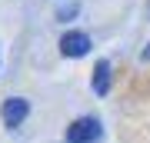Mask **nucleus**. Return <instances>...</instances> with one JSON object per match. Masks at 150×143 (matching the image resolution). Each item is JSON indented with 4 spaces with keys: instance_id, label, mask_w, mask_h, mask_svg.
<instances>
[{
    "instance_id": "1",
    "label": "nucleus",
    "mask_w": 150,
    "mask_h": 143,
    "mask_svg": "<svg viewBox=\"0 0 150 143\" xmlns=\"http://www.w3.org/2000/svg\"><path fill=\"white\" fill-rule=\"evenodd\" d=\"M97 137H100V120H97V117L74 120L67 127V143H93Z\"/></svg>"
},
{
    "instance_id": "2",
    "label": "nucleus",
    "mask_w": 150,
    "mask_h": 143,
    "mask_svg": "<svg viewBox=\"0 0 150 143\" xmlns=\"http://www.w3.org/2000/svg\"><path fill=\"white\" fill-rule=\"evenodd\" d=\"M60 53L64 57H83V53H90V37L83 30H67L60 37Z\"/></svg>"
},
{
    "instance_id": "3",
    "label": "nucleus",
    "mask_w": 150,
    "mask_h": 143,
    "mask_svg": "<svg viewBox=\"0 0 150 143\" xmlns=\"http://www.w3.org/2000/svg\"><path fill=\"white\" fill-rule=\"evenodd\" d=\"M27 113H30V103L23 100V97L4 100V123H7V127H20V123L27 120Z\"/></svg>"
},
{
    "instance_id": "4",
    "label": "nucleus",
    "mask_w": 150,
    "mask_h": 143,
    "mask_svg": "<svg viewBox=\"0 0 150 143\" xmlns=\"http://www.w3.org/2000/svg\"><path fill=\"white\" fill-rule=\"evenodd\" d=\"M110 60H97V67H93V93H110Z\"/></svg>"
},
{
    "instance_id": "5",
    "label": "nucleus",
    "mask_w": 150,
    "mask_h": 143,
    "mask_svg": "<svg viewBox=\"0 0 150 143\" xmlns=\"http://www.w3.org/2000/svg\"><path fill=\"white\" fill-rule=\"evenodd\" d=\"M144 60H150V43H147V50H144Z\"/></svg>"
}]
</instances>
